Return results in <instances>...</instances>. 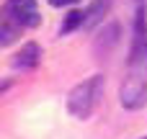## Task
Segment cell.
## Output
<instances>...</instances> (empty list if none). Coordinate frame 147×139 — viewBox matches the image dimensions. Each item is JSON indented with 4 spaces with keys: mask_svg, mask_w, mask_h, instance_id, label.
Returning a JSON list of instances; mask_svg holds the SVG:
<instances>
[{
    "mask_svg": "<svg viewBox=\"0 0 147 139\" xmlns=\"http://www.w3.org/2000/svg\"><path fill=\"white\" fill-rule=\"evenodd\" d=\"M119 101L129 111H137L147 103V49L142 41H134L132 46L127 77L119 88Z\"/></svg>",
    "mask_w": 147,
    "mask_h": 139,
    "instance_id": "1",
    "label": "cell"
},
{
    "mask_svg": "<svg viewBox=\"0 0 147 139\" xmlns=\"http://www.w3.org/2000/svg\"><path fill=\"white\" fill-rule=\"evenodd\" d=\"M103 95V75H93L67 93V111L75 119H90Z\"/></svg>",
    "mask_w": 147,
    "mask_h": 139,
    "instance_id": "2",
    "label": "cell"
},
{
    "mask_svg": "<svg viewBox=\"0 0 147 139\" xmlns=\"http://www.w3.org/2000/svg\"><path fill=\"white\" fill-rule=\"evenodd\" d=\"M3 15L13 18L21 28H36V26L41 23L36 0H5Z\"/></svg>",
    "mask_w": 147,
    "mask_h": 139,
    "instance_id": "3",
    "label": "cell"
},
{
    "mask_svg": "<svg viewBox=\"0 0 147 139\" xmlns=\"http://www.w3.org/2000/svg\"><path fill=\"white\" fill-rule=\"evenodd\" d=\"M39 59H41V46H39L36 41H28V44H23L21 52L13 57V67H18V70H34V67L39 64Z\"/></svg>",
    "mask_w": 147,
    "mask_h": 139,
    "instance_id": "4",
    "label": "cell"
},
{
    "mask_svg": "<svg viewBox=\"0 0 147 139\" xmlns=\"http://www.w3.org/2000/svg\"><path fill=\"white\" fill-rule=\"evenodd\" d=\"M109 8H111V0H93L85 8V26L83 28H93L96 23H101L103 15L109 13Z\"/></svg>",
    "mask_w": 147,
    "mask_h": 139,
    "instance_id": "5",
    "label": "cell"
},
{
    "mask_svg": "<svg viewBox=\"0 0 147 139\" xmlns=\"http://www.w3.org/2000/svg\"><path fill=\"white\" fill-rule=\"evenodd\" d=\"M21 31H23V28H21L13 18L3 15V23H0V44H3V46H8V44H10L18 34H21Z\"/></svg>",
    "mask_w": 147,
    "mask_h": 139,
    "instance_id": "6",
    "label": "cell"
},
{
    "mask_svg": "<svg viewBox=\"0 0 147 139\" xmlns=\"http://www.w3.org/2000/svg\"><path fill=\"white\" fill-rule=\"evenodd\" d=\"M83 26H85V10H70L65 15V23L59 26V34L65 36V34L75 31V28H83Z\"/></svg>",
    "mask_w": 147,
    "mask_h": 139,
    "instance_id": "7",
    "label": "cell"
},
{
    "mask_svg": "<svg viewBox=\"0 0 147 139\" xmlns=\"http://www.w3.org/2000/svg\"><path fill=\"white\" fill-rule=\"evenodd\" d=\"M70 3H78V0H49V5H54V8H62V5H70Z\"/></svg>",
    "mask_w": 147,
    "mask_h": 139,
    "instance_id": "8",
    "label": "cell"
},
{
    "mask_svg": "<svg viewBox=\"0 0 147 139\" xmlns=\"http://www.w3.org/2000/svg\"><path fill=\"white\" fill-rule=\"evenodd\" d=\"M134 41H142V44H145V49H147V28L142 31V34H134Z\"/></svg>",
    "mask_w": 147,
    "mask_h": 139,
    "instance_id": "9",
    "label": "cell"
},
{
    "mask_svg": "<svg viewBox=\"0 0 147 139\" xmlns=\"http://www.w3.org/2000/svg\"><path fill=\"white\" fill-rule=\"evenodd\" d=\"M142 139H147V137H142Z\"/></svg>",
    "mask_w": 147,
    "mask_h": 139,
    "instance_id": "10",
    "label": "cell"
}]
</instances>
